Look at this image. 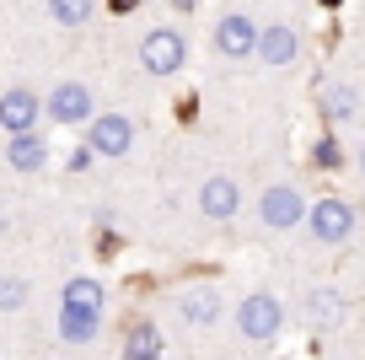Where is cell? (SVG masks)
Here are the masks:
<instances>
[{
	"label": "cell",
	"mask_w": 365,
	"mask_h": 360,
	"mask_svg": "<svg viewBox=\"0 0 365 360\" xmlns=\"http://www.w3.org/2000/svg\"><path fill=\"white\" fill-rule=\"evenodd\" d=\"M279 328H285V306L274 301L269 291H252L247 301L237 306V334H242V339H252V344H269Z\"/></svg>",
	"instance_id": "1"
},
{
	"label": "cell",
	"mask_w": 365,
	"mask_h": 360,
	"mask_svg": "<svg viewBox=\"0 0 365 360\" xmlns=\"http://www.w3.org/2000/svg\"><path fill=\"white\" fill-rule=\"evenodd\" d=\"M258 221L269 226V231H290V226L307 221V199H301L296 183H269V189L258 194Z\"/></svg>",
	"instance_id": "2"
},
{
	"label": "cell",
	"mask_w": 365,
	"mask_h": 360,
	"mask_svg": "<svg viewBox=\"0 0 365 360\" xmlns=\"http://www.w3.org/2000/svg\"><path fill=\"white\" fill-rule=\"evenodd\" d=\"M182 59H188V38L172 33V27H156V33H145V44H140V65H145L150 76H178Z\"/></svg>",
	"instance_id": "3"
},
{
	"label": "cell",
	"mask_w": 365,
	"mask_h": 360,
	"mask_svg": "<svg viewBox=\"0 0 365 360\" xmlns=\"http://www.w3.org/2000/svg\"><path fill=\"white\" fill-rule=\"evenodd\" d=\"M86 124H91V135H86L91 156H129L135 151V124L124 113H91Z\"/></svg>",
	"instance_id": "4"
},
{
	"label": "cell",
	"mask_w": 365,
	"mask_h": 360,
	"mask_svg": "<svg viewBox=\"0 0 365 360\" xmlns=\"http://www.w3.org/2000/svg\"><path fill=\"white\" fill-rule=\"evenodd\" d=\"M307 231L317 236V242H328V248H339V242H349V231H354V210L344 199H317L307 210Z\"/></svg>",
	"instance_id": "5"
},
{
	"label": "cell",
	"mask_w": 365,
	"mask_h": 360,
	"mask_svg": "<svg viewBox=\"0 0 365 360\" xmlns=\"http://www.w3.org/2000/svg\"><path fill=\"white\" fill-rule=\"evenodd\" d=\"M301 317H307V328H317V334H333V328L349 317V296L333 291V285H317V291H307V301H301Z\"/></svg>",
	"instance_id": "6"
},
{
	"label": "cell",
	"mask_w": 365,
	"mask_h": 360,
	"mask_svg": "<svg viewBox=\"0 0 365 360\" xmlns=\"http://www.w3.org/2000/svg\"><path fill=\"white\" fill-rule=\"evenodd\" d=\"M43 113H48V124H86V119H91V86H86V81H65V86H54L48 102H43Z\"/></svg>",
	"instance_id": "7"
},
{
	"label": "cell",
	"mask_w": 365,
	"mask_h": 360,
	"mask_svg": "<svg viewBox=\"0 0 365 360\" xmlns=\"http://www.w3.org/2000/svg\"><path fill=\"white\" fill-rule=\"evenodd\" d=\"M252 49H258V27L242 11H231V16L215 22V54L220 59H252Z\"/></svg>",
	"instance_id": "8"
},
{
	"label": "cell",
	"mask_w": 365,
	"mask_h": 360,
	"mask_svg": "<svg viewBox=\"0 0 365 360\" xmlns=\"http://www.w3.org/2000/svg\"><path fill=\"white\" fill-rule=\"evenodd\" d=\"M38 119H43V102H38V91H27V86H11L6 97H0V129H6V135H22V129H38Z\"/></svg>",
	"instance_id": "9"
},
{
	"label": "cell",
	"mask_w": 365,
	"mask_h": 360,
	"mask_svg": "<svg viewBox=\"0 0 365 360\" xmlns=\"http://www.w3.org/2000/svg\"><path fill=\"white\" fill-rule=\"evenodd\" d=\"M252 54L263 59V65H274V70H285V65H296V54H301V38H296V27H285V22H269L258 33V49Z\"/></svg>",
	"instance_id": "10"
},
{
	"label": "cell",
	"mask_w": 365,
	"mask_h": 360,
	"mask_svg": "<svg viewBox=\"0 0 365 360\" xmlns=\"http://www.w3.org/2000/svg\"><path fill=\"white\" fill-rule=\"evenodd\" d=\"M242 204V189L237 178H226V172H215V178H205V189H199V210H205V221H231Z\"/></svg>",
	"instance_id": "11"
},
{
	"label": "cell",
	"mask_w": 365,
	"mask_h": 360,
	"mask_svg": "<svg viewBox=\"0 0 365 360\" xmlns=\"http://www.w3.org/2000/svg\"><path fill=\"white\" fill-rule=\"evenodd\" d=\"M220 291L215 285H194V291H182L178 296V317L182 323H194V328H210V323H220Z\"/></svg>",
	"instance_id": "12"
},
{
	"label": "cell",
	"mask_w": 365,
	"mask_h": 360,
	"mask_svg": "<svg viewBox=\"0 0 365 360\" xmlns=\"http://www.w3.org/2000/svg\"><path fill=\"white\" fill-rule=\"evenodd\" d=\"M6 167H11V172H43L48 167V140L33 135V129L11 135V140H6Z\"/></svg>",
	"instance_id": "13"
},
{
	"label": "cell",
	"mask_w": 365,
	"mask_h": 360,
	"mask_svg": "<svg viewBox=\"0 0 365 360\" xmlns=\"http://www.w3.org/2000/svg\"><path fill=\"white\" fill-rule=\"evenodd\" d=\"M97 334H103V312L97 306H65L59 301V339L65 344H91Z\"/></svg>",
	"instance_id": "14"
},
{
	"label": "cell",
	"mask_w": 365,
	"mask_h": 360,
	"mask_svg": "<svg viewBox=\"0 0 365 360\" xmlns=\"http://www.w3.org/2000/svg\"><path fill=\"white\" fill-rule=\"evenodd\" d=\"M317 102H322V119H328V124H349L354 113H360V91H354L349 81H328Z\"/></svg>",
	"instance_id": "15"
},
{
	"label": "cell",
	"mask_w": 365,
	"mask_h": 360,
	"mask_svg": "<svg viewBox=\"0 0 365 360\" xmlns=\"http://www.w3.org/2000/svg\"><path fill=\"white\" fill-rule=\"evenodd\" d=\"M118 360H161V334H156V323H135L124 334V355Z\"/></svg>",
	"instance_id": "16"
},
{
	"label": "cell",
	"mask_w": 365,
	"mask_h": 360,
	"mask_svg": "<svg viewBox=\"0 0 365 360\" xmlns=\"http://www.w3.org/2000/svg\"><path fill=\"white\" fill-rule=\"evenodd\" d=\"M65 306H97L103 312V285L91 280V274H76V280H65V296H59Z\"/></svg>",
	"instance_id": "17"
},
{
	"label": "cell",
	"mask_w": 365,
	"mask_h": 360,
	"mask_svg": "<svg viewBox=\"0 0 365 360\" xmlns=\"http://www.w3.org/2000/svg\"><path fill=\"white\" fill-rule=\"evenodd\" d=\"M91 11H97V0H48V16H54L59 27H81V22H91Z\"/></svg>",
	"instance_id": "18"
},
{
	"label": "cell",
	"mask_w": 365,
	"mask_h": 360,
	"mask_svg": "<svg viewBox=\"0 0 365 360\" xmlns=\"http://www.w3.org/2000/svg\"><path fill=\"white\" fill-rule=\"evenodd\" d=\"M22 306H27V280L6 274V280H0V312H22Z\"/></svg>",
	"instance_id": "19"
},
{
	"label": "cell",
	"mask_w": 365,
	"mask_h": 360,
	"mask_svg": "<svg viewBox=\"0 0 365 360\" xmlns=\"http://www.w3.org/2000/svg\"><path fill=\"white\" fill-rule=\"evenodd\" d=\"M312 156H317V167H333V161H339V146H333V140H322Z\"/></svg>",
	"instance_id": "20"
},
{
	"label": "cell",
	"mask_w": 365,
	"mask_h": 360,
	"mask_svg": "<svg viewBox=\"0 0 365 360\" xmlns=\"http://www.w3.org/2000/svg\"><path fill=\"white\" fill-rule=\"evenodd\" d=\"M70 172H86L91 167V146H81V151H70V161H65Z\"/></svg>",
	"instance_id": "21"
},
{
	"label": "cell",
	"mask_w": 365,
	"mask_h": 360,
	"mask_svg": "<svg viewBox=\"0 0 365 360\" xmlns=\"http://www.w3.org/2000/svg\"><path fill=\"white\" fill-rule=\"evenodd\" d=\"M113 11H135V0H113Z\"/></svg>",
	"instance_id": "22"
},
{
	"label": "cell",
	"mask_w": 365,
	"mask_h": 360,
	"mask_svg": "<svg viewBox=\"0 0 365 360\" xmlns=\"http://www.w3.org/2000/svg\"><path fill=\"white\" fill-rule=\"evenodd\" d=\"M172 6H178V11H194V0H172Z\"/></svg>",
	"instance_id": "23"
},
{
	"label": "cell",
	"mask_w": 365,
	"mask_h": 360,
	"mask_svg": "<svg viewBox=\"0 0 365 360\" xmlns=\"http://www.w3.org/2000/svg\"><path fill=\"white\" fill-rule=\"evenodd\" d=\"M6 226H11V221H6V215H0V236H6Z\"/></svg>",
	"instance_id": "24"
},
{
	"label": "cell",
	"mask_w": 365,
	"mask_h": 360,
	"mask_svg": "<svg viewBox=\"0 0 365 360\" xmlns=\"http://www.w3.org/2000/svg\"><path fill=\"white\" fill-rule=\"evenodd\" d=\"M322 6H328V11H333V6H344V0H322Z\"/></svg>",
	"instance_id": "25"
},
{
	"label": "cell",
	"mask_w": 365,
	"mask_h": 360,
	"mask_svg": "<svg viewBox=\"0 0 365 360\" xmlns=\"http://www.w3.org/2000/svg\"><path fill=\"white\" fill-rule=\"evenodd\" d=\"M360 172H365V146H360Z\"/></svg>",
	"instance_id": "26"
}]
</instances>
